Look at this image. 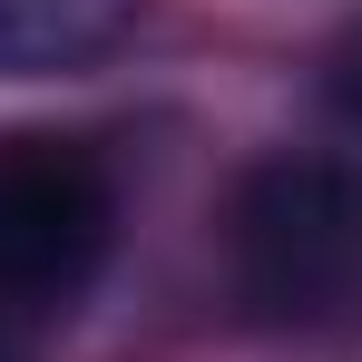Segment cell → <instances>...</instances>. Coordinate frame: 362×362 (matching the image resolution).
Segmentation results:
<instances>
[{"label":"cell","instance_id":"6da1fadb","mask_svg":"<svg viewBox=\"0 0 362 362\" xmlns=\"http://www.w3.org/2000/svg\"><path fill=\"white\" fill-rule=\"evenodd\" d=\"M235 284L264 323L323 333L362 313V167L343 157H264L235 186Z\"/></svg>","mask_w":362,"mask_h":362},{"label":"cell","instance_id":"7a4b0ae2","mask_svg":"<svg viewBox=\"0 0 362 362\" xmlns=\"http://www.w3.org/2000/svg\"><path fill=\"white\" fill-rule=\"evenodd\" d=\"M118 235V196L69 137H0V303H69Z\"/></svg>","mask_w":362,"mask_h":362},{"label":"cell","instance_id":"3957f363","mask_svg":"<svg viewBox=\"0 0 362 362\" xmlns=\"http://www.w3.org/2000/svg\"><path fill=\"white\" fill-rule=\"evenodd\" d=\"M147 0H0V78H59L108 59Z\"/></svg>","mask_w":362,"mask_h":362},{"label":"cell","instance_id":"277c9868","mask_svg":"<svg viewBox=\"0 0 362 362\" xmlns=\"http://www.w3.org/2000/svg\"><path fill=\"white\" fill-rule=\"evenodd\" d=\"M323 108H333V118L362 137V30L333 49V59H323Z\"/></svg>","mask_w":362,"mask_h":362},{"label":"cell","instance_id":"5b68a950","mask_svg":"<svg viewBox=\"0 0 362 362\" xmlns=\"http://www.w3.org/2000/svg\"><path fill=\"white\" fill-rule=\"evenodd\" d=\"M0 362H20V353H10V343H0Z\"/></svg>","mask_w":362,"mask_h":362}]
</instances>
